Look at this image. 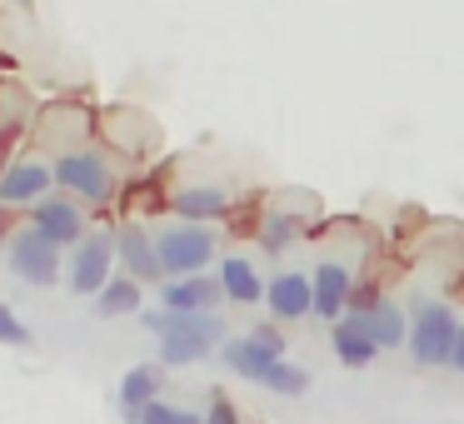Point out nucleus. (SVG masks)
<instances>
[{
    "label": "nucleus",
    "instance_id": "nucleus-1",
    "mask_svg": "<svg viewBox=\"0 0 464 424\" xmlns=\"http://www.w3.org/2000/svg\"><path fill=\"white\" fill-rule=\"evenodd\" d=\"M145 330L160 340V360L165 364H195V360H205V354L215 350V340L225 334V324H220V314L215 310H200V314H185V310H145Z\"/></svg>",
    "mask_w": 464,
    "mask_h": 424
},
{
    "label": "nucleus",
    "instance_id": "nucleus-2",
    "mask_svg": "<svg viewBox=\"0 0 464 424\" xmlns=\"http://www.w3.org/2000/svg\"><path fill=\"white\" fill-rule=\"evenodd\" d=\"M155 250H160V270L170 275H200L205 265L215 260V230H205V225L185 220V225H165L160 235H155Z\"/></svg>",
    "mask_w": 464,
    "mask_h": 424
},
{
    "label": "nucleus",
    "instance_id": "nucleus-3",
    "mask_svg": "<svg viewBox=\"0 0 464 424\" xmlns=\"http://www.w3.org/2000/svg\"><path fill=\"white\" fill-rule=\"evenodd\" d=\"M121 265V245H115L111 230H95L75 245V260H71V290L75 294H101L111 284V270Z\"/></svg>",
    "mask_w": 464,
    "mask_h": 424
},
{
    "label": "nucleus",
    "instance_id": "nucleus-4",
    "mask_svg": "<svg viewBox=\"0 0 464 424\" xmlns=\"http://www.w3.org/2000/svg\"><path fill=\"white\" fill-rule=\"evenodd\" d=\"M454 334H459V320H454L450 304H424V310L414 314V330H410L414 360L420 364H450Z\"/></svg>",
    "mask_w": 464,
    "mask_h": 424
},
{
    "label": "nucleus",
    "instance_id": "nucleus-5",
    "mask_svg": "<svg viewBox=\"0 0 464 424\" xmlns=\"http://www.w3.org/2000/svg\"><path fill=\"white\" fill-rule=\"evenodd\" d=\"M11 270L21 275L25 284H41V290H51L55 280H61V245L45 240L41 230H15L11 240Z\"/></svg>",
    "mask_w": 464,
    "mask_h": 424
},
{
    "label": "nucleus",
    "instance_id": "nucleus-6",
    "mask_svg": "<svg viewBox=\"0 0 464 424\" xmlns=\"http://www.w3.org/2000/svg\"><path fill=\"white\" fill-rule=\"evenodd\" d=\"M55 180H61L65 190H75L81 200H95V205H111V195H115V175L95 150L61 155V160H55Z\"/></svg>",
    "mask_w": 464,
    "mask_h": 424
},
{
    "label": "nucleus",
    "instance_id": "nucleus-7",
    "mask_svg": "<svg viewBox=\"0 0 464 424\" xmlns=\"http://www.w3.org/2000/svg\"><path fill=\"white\" fill-rule=\"evenodd\" d=\"M280 360H285V340H280V330H275V324H260L255 334L225 344V364H230L240 380H255V384H260L265 370H270V364H280Z\"/></svg>",
    "mask_w": 464,
    "mask_h": 424
},
{
    "label": "nucleus",
    "instance_id": "nucleus-8",
    "mask_svg": "<svg viewBox=\"0 0 464 424\" xmlns=\"http://www.w3.org/2000/svg\"><path fill=\"white\" fill-rule=\"evenodd\" d=\"M265 304H270L275 320H300V314H314V275L280 270L270 284H265Z\"/></svg>",
    "mask_w": 464,
    "mask_h": 424
},
{
    "label": "nucleus",
    "instance_id": "nucleus-9",
    "mask_svg": "<svg viewBox=\"0 0 464 424\" xmlns=\"http://www.w3.org/2000/svg\"><path fill=\"white\" fill-rule=\"evenodd\" d=\"M220 294H225V284L210 280V275H175V280H165L160 304H165V310L200 314V310H215V300H220Z\"/></svg>",
    "mask_w": 464,
    "mask_h": 424
},
{
    "label": "nucleus",
    "instance_id": "nucleus-10",
    "mask_svg": "<svg viewBox=\"0 0 464 424\" xmlns=\"http://www.w3.org/2000/svg\"><path fill=\"white\" fill-rule=\"evenodd\" d=\"M115 245H121V265L130 280H160V250H155V235H145L140 225H121V235H115Z\"/></svg>",
    "mask_w": 464,
    "mask_h": 424
},
{
    "label": "nucleus",
    "instance_id": "nucleus-11",
    "mask_svg": "<svg viewBox=\"0 0 464 424\" xmlns=\"http://www.w3.org/2000/svg\"><path fill=\"white\" fill-rule=\"evenodd\" d=\"M334 354H340V364H350V370H364V364H374L380 344H374L370 324H364V310H354V314H344V320H334Z\"/></svg>",
    "mask_w": 464,
    "mask_h": 424
},
{
    "label": "nucleus",
    "instance_id": "nucleus-12",
    "mask_svg": "<svg viewBox=\"0 0 464 424\" xmlns=\"http://www.w3.org/2000/svg\"><path fill=\"white\" fill-rule=\"evenodd\" d=\"M31 225L45 235V240H55V245H81L85 235H91V230H85V215L75 210L71 200H41Z\"/></svg>",
    "mask_w": 464,
    "mask_h": 424
},
{
    "label": "nucleus",
    "instance_id": "nucleus-13",
    "mask_svg": "<svg viewBox=\"0 0 464 424\" xmlns=\"http://www.w3.org/2000/svg\"><path fill=\"white\" fill-rule=\"evenodd\" d=\"M51 185H55V175L45 165H35V160L11 165V170L0 175V205H41Z\"/></svg>",
    "mask_w": 464,
    "mask_h": 424
},
{
    "label": "nucleus",
    "instance_id": "nucleus-14",
    "mask_svg": "<svg viewBox=\"0 0 464 424\" xmlns=\"http://www.w3.org/2000/svg\"><path fill=\"white\" fill-rule=\"evenodd\" d=\"M344 304H350V265L320 260V270H314V314L334 324L344 314Z\"/></svg>",
    "mask_w": 464,
    "mask_h": 424
},
{
    "label": "nucleus",
    "instance_id": "nucleus-15",
    "mask_svg": "<svg viewBox=\"0 0 464 424\" xmlns=\"http://www.w3.org/2000/svg\"><path fill=\"white\" fill-rule=\"evenodd\" d=\"M175 215L180 220H215V215H225L230 210V195L220 190V185H185V190H175Z\"/></svg>",
    "mask_w": 464,
    "mask_h": 424
},
{
    "label": "nucleus",
    "instance_id": "nucleus-16",
    "mask_svg": "<svg viewBox=\"0 0 464 424\" xmlns=\"http://www.w3.org/2000/svg\"><path fill=\"white\" fill-rule=\"evenodd\" d=\"M155 390H160V370H155V364H135V370L121 380V404H125V414H130L135 424H140L145 404H155Z\"/></svg>",
    "mask_w": 464,
    "mask_h": 424
},
{
    "label": "nucleus",
    "instance_id": "nucleus-17",
    "mask_svg": "<svg viewBox=\"0 0 464 424\" xmlns=\"http://www.w3.org/2000/svg\"><path fill=\"white\" fill-rule=\"evenodd\" d=\"M220 284H225V294H230V300H240V304H255L265 294L260 275H255V265L245 260V255H230V260L220 265Z\"/></svg>",
    "mask_w": 464,
    "mask_h": 424
},
{
    "label": "nucleus",
    "instance_id": "nucleus-18",
    "mask_svg": "<svg viewBox=\"0 0 464 424\" xmlns=\"http://www.w3.org/2000/svg\"><path fill=\"white\" fill-rule=\"evenodd\" d=\"M364 324H370V334H374L380 350H394V344L410 340V324H404L400 304H374V310H364Z\"/></svg>",
    "mask_w": 464,
    "mask_h": 424
},
{
    "label": "nucleus",
    "instance_id": "nucleus-19",
    "mask_svg": "<svg viewBox=\"0 0 464 424\" xmlns=\"http://www.w3.org/2000/svg\"><path fill=\"white\" fill-rule=\"evenodd\" d=\"M135 304H140V280H111L101 294H95V314L101 320H121V314H135Z\"/></svg>",
    "mask_w": 464,
    "mask_h": 424
},
{
    "label": "nucleus",
    "instance_id": "nucleus-20",
    "mask_svg": "<svg viewBox=\"0 0 464 424\" xmlns=\"http://www.w3.org/2000/svg\"><path fill=\"white\" fill-rule=\"evenodd\" d=\"M265 390H275V394H304V390H310V374H304L300 370V364H270V370H265Z\"/></svg>",
    "mask_w": 464,
    "mask_h": 424
},
{
    "label": "nucleus",
    "instance_id": "nucleus-21",
    "mask_svg": "<svg viewBox=\"0 0 464 424\" xmlns=\"http://www.w3.org/2000/svg\"><path fill=\"white\" fill-rule=\"evenodd\" d=\"M140 424H205L200 414H190V410H170V404H145V414H140Z\"/></svg>",
    "mask_w": 464,
    "mask_h": 424
},
{
    "label": "nucleus",
    "instance_id": "nucleus-22",
    "mask_svg": "<svg viewBox=\"0 0 464 424\" xmlns=\"http://www.w3.org/2000/svg\"><path fill=\"white\" fill-rule=\"evenodd\" d=\"M290 235H295V220H285V215H270V220H265V250H285V245H290Z\"/></svg>",
    "mask_w": 464,
    "mask_h": 424
},
{
    "label": "nucleus",
    "instance_id": "nucleus-23",
    "mask_svg": "<svg viewBox=\"0 0 464 424\" xmlns=\"http://www.w3.org/2000/svg\"><path fill=\"white\" fill-rule=\"evenodd\" d=\"M25 340H31V330H25L5 304H0V344H25Z\"/></svg>",
    "mask_w": 464,
    "mask_h": 424
},
{
    "label": "nucleus",
    "instance_id": "nucleus-24",
    "mask_svg": "<svg viewBox=\"0 0 464 424\" xmlns=\"http://www.w3.org/2000/svg\"><path fill=\"white\" fill-rule=\"evenodd\" d=\"M205 424H240V414H235V404L225 394H215L210 410H205Z\"/></svg>",
    "mask_w": 464,
    "mask_h": 424
},
{
    "label": "nucleus",
    "instance_id": "nucleus-25",
    "mask_svg": "<svg viewBox=\"0 0 464 424\" xmlns=\"http://www.w3.org/2000/svg\"><path fill=\"white\" fill-rule=\"evenodd\" d=\"M450 364L464 374V324H459V334H454V354H450Z\"/></svg>",
    "mask_w": 464,
    "mask_h": 424
}]
</instances>
